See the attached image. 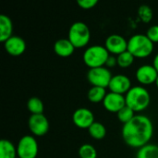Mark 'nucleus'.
<instances>
[{
	"instance_id": "nucleus-27",
	"label": "nucleus",
	"mask_w": 158,
	"mask_h": 158,
	"mask_svg": "<svg viewBox=\"0 0 158 158\" xmlns=\"http://www.w3.org/2000/svg\"><path fill=\"white\" fill-rule=\"evenodd\" d=\"M147 37L155 44L158 43V25H153L151 26L147 31H146Z\"/></svg>"
},
{
	"instance_id": "nucleus-11",
	"label": "nucleus",
	"mask_w": 158,
	"mask_h": 158,
	"mask_svg": "<svg viewBox=\"0 0 158 158\" xmlns=\"http://www.w3.org/2000/svg\"><path fill=\"white\" fill-rule=\"evenodd\" d=\"M136 80L143 85H151L156 83L158 72L153 65H143L136 70Z\"/></svg>"
},
{
	"instance_id": "nucleus-30",
	"label": "nucleus",
	"mask_w": 158,
	"mask_h": 158,
	"mask_svg": "<svg viewBox=\"0 0 158 158\" xmlns=\"http://www.w3.org/2000/svg\"><path fill=\"white\" fill-rule=\"evenodd\" d=\"M156 85L157 86V88H158V76H157V79H156Z\"/></svg>"
},
{
	"instance_id": "nucleus-10",
	"label": "nucleus",
	"mask_w": 158,
	"mask_h": 158,
	"mask_svg": "<svg viewBox=\"0 0 158 158\" xmlns=\"http://www.w3.org/2000/svg\"><path fill=\"white\" fill-rule=\"evenodd\" d=\"M72 121L79 129L88 130L94 122V115L91 109L80 107L74 111L72 115Z\"/></svg>"
},
{
	"instance_id": "nucleus-22",
	"label": "nucleus",
	"mask_w": 158,
	"mask_h": 158,
	"mask_svg": "<svg viewBox=\"0 0 158 158\" xmlns=\"http://www.w3.org/2000/svg\"><path fill=\"white\" fill-rule=\"evenodd\" d=\"M137 14H138V18L140 19V20L143 23H149L153 19V17H154L153 9L148 5L140 6L137 10Z\"/></svg>"
},
{
	"instance_id": "nucleus-24",
	"label": "nucleus",
	"mask_w": 158,
	"mask_h": 158,
	"mask_svg": "<svg viewBox=\"0 0 158 158\" xmlns=\"http://www.w3.org/2000/svg\"><path fill=\"white\" fill-rule=\"evenodd\" d=\"M117 117H118V119L124 125V124L129 123L135 117V112L126 105L122 109H120L117 113Z\"/></svg>"
},
{
	"instance_id": "nucleus-29",
	"label": "nucleus",
	"mask_w": 158,
	"mask_h": 158,
	"mask_svg": "<svg viewBox=\"0 0 158 158\" xmlns=\"http://www.w3.org/2000/svg\"><path fill=\"white\" fill-rule=\"evenodd\" d=\"M153 66L155 67V69L157 70V72H158V53L156 55V56L154 57V60H153Z\"/></svg>"
},
{
	"instance_id": "nucleus-26",
	"label": "nucleus",
	"mask_w": 158,
	"mask_h": 158,
	"mask_svg": "<svg viewBox=\"0 0 158 158\" xmlns=\"http://www.w3.org/2000/svg\"><path fill=\"white\" fill-rule=\"evenodd\" d=\"M77 4L81 8L88 10V9L94 8L98 4V1L97 0H78Z\"/></svg>"
},
{
	"instance_id": "nucleus-23",
	"label": "nucleus",
	"mask_w": 158,
	"mask_h": 158,
	"mask_svg": "<svg viewBox=\"0 0 158 158\" xmlns=\"http://www.w3.org/2000/svg\"><path fill=\"white\" fill-rule=\"evenodd\" d=\"M134 59H135V57L127 50L126 52H124L117 56L118 66L121 69H128L133 64Z\"/></svg>"
},
{
	"instance_id": "nucleus-13",
	"label": "nucleus",
	"mask_w": 158,
	"mask_h": 158,
	"mask_svg": "<svg viewBox=\"0 0 158 158\" xmlns=\"http://www.w3.org/2000/svg\"><path fill=\"white\" fill-rule=\"evenodd\" d=\"M131 81L130 78L123 74L113 75L111 81L109 83V90L112 93L119 94H126L131 88Z\"/></svg>"
},
{
	"instance_id": "nucleus-9",
	"label": "nucleus",
	"mask_w": 158,
	"mask_h": 158,
	"mask_svg": "<svg viewBox=\"0 0 158 158\" xmlns=\"http://www.w3.org/2000/svg\"><path fill=\"white\" fill-rule=\"evenodd\" d=\"M105 47L110 55L118 56L128 50V40L119 34H110L106 39Z\"/></svg>"
},
{
	"instance_id": "nucleus-21",
	"label": "nucleus",
	"mask_w": 158,
	"mask_h": 158,
	"mask_svg": "<svg viewBox=\"0 0 158 158\" xmlns=\"http://www.w3.org/2000/svg\"><path fill=\"white\" fill-rule=\"evenodd\" d=\"M89 134L95 140H102L106 135V129L105 125L99 121H94L93 125L88 129Z\"/></svg>"
},
{
	"instance_id": "nucleus-1",
	"label": "nucleus",
	"mask_w": 158,
	"mask_h": 158,
	"mask_svg": "<svg viewBox=\"0 0 158 158\" xmlns=\"http://www.w3.org/2000/svg\"><path fill=\"white\" fill-rule=\"evenodd\" d=\"M122 138L125 143L132 148H141L149 143L154 134L152 120L144 115L135 117L122 127Z\"/></svg>"
},
{
	"instance_id": "nucleus-15",
	"label": "nucleus",
	"mask_w": 158,
	"mask_h": 158,
	"mask_svg": "<svg viewBox=\"0 0 158 158\" xmlns=\"http://www.w3.org/2000/svg\"><path fill=\"white\" fill-rule=\"evenodd\" d=\"M74 45L68 38H61L58 39L54 44V51L55 53L61 57H69L75 51Z\"/></svg>"
},
{
	"instance_id": "nucleus-18",
	"label": "nucleus",
	"mask_w": 158,
	"mask_h": 158,
	"mask_svg": "<svg viewBox=\"0 0 158 158\" xmlns=\"http://www.w3.org/2000/svg\"><path fill=\"white\" fill-rule=\"evenodd\" d=\"M107 93L106 88H102V87H95V86H92L87 94V98L90 102L97 104V103H103L104 99L106 98Z\"/></svg>"
},
{
	"instance_id": "nucleus-2",
	"label": "nucleus",
	"mask_w": 158,
	"mask_h": 158,
	"mask_svg": "<svg viewBox=\"0 0 158 158\" xmlns=\"http://www.w3.org/2000/svg\"><path fill=\"white\" fill-rule=\"evenodd\" d=\"M126 105L134 112L145 110L151 102V96L147 89L143 86H132L126 94Z\"/></svg>"
},
{
	"instance_id": "nucleus-6",
	"label": "nucleus",
	"mask_w": 158,
	"mask_h": 158,
	"mask_svg": "<svg viewBox=\"0 0 158 158\" xmlns=\"http://www.w3.org/2000/svg\"><path fill=\"white\" fill-rule=\"evenodd\" d=\"M39 152V145L34 136L24 135L17 144V153L19 158H36Z\"/></svg>"
},
{
	"instance_id": "nucleus-14",
	"label": "nucleus",
	"mask_w": 158,
	"mask_h": 158,
	"mask_svg": "<svg viewBox=\"0 0 158 158\" xmlns=\"http://www.w3.org/2000/svg\"><path fill=\"white\" fill-rule=\"evenodd\" d=\"M4 47L6 53L9 54L10 56H19L25 52L26 43L22 37L18 35H13L4 43Z\"/></svg>"
},
{
	"instance_id": "nucleus-3",
	"label": "nucleus",
	"mask_w": 158,
	"mask_h": 158,
	"mask_svg": "<svg viewBox=\"0 0 158 158\" xmlns=\"http://www.w3.org/2000/svg\"><path fill=\"white\" fill-rule=\"evenodd\" d=\"M128 51L136 58H144L149 56L154 51V43L146 34L137 33L128 40Z\"/></svg>"
},
{
	"instance_id": "nucleus-8",
	"label": "nucleus",
	"mask_w": 158,
	"mask_h": 158,
	"mask_svg": "<svg viewBox=\"0 0 158 158\" xmlns=\"http://www.w3.org/2000/svg\"><path fill=\"white\" fill-rule=\"evenodd\" d=\"M28 127L33 136H44L49 131V121L44 114L31 115L28 119Z\"/></svg>"
},
{
	"instance_id": "nucleus-20",
	"label": "nucleus",
	"mask_w": 158,
	"mask_h": 158,
	"mask_svg": "<svg viewBox=\"0 0 158 158\" xmlns=\"http://www.w3.org/2000/svg\"><path fill=\"white\" fill-rule=\"evenodd\" d=\"M136 158H158V146L148 143L141 147L137 152Z\"/></svg>"
},
{
	"instance_id": "nucleus-28",
	"label": "nucleus",
	"mask_w": 158,
	"mask_h": 158,
	"mask_svg": "<svg viewBox=\"0 0 158 158\" xmlns=\"http://www.w3.org/2000/svg\"><path fill=\"white\" fill-rule=\"evenodd\" d=\"M117 65H118L117 56H115L113 55H110L109 57L106 60V66L105 67H106L107 69H112V68H115Z\"/></svg>"
},
{
	"instance_id": "nucleus-17",
	"label": "nucleus",
	"mask_w": 158,
	"mask_h": 158,
	"mask_svg": "<svg viewBox=\"0 0 158 158\" xmlns=\"http://www.w3.org/2000/svg\"><path fill=\"white\" fill-rule=\"evenodd\" d=\"M17 146L9 140L3 139L0 141V158H17Z\"/></svg>"
},
{
	"instance_id": "nucleus-31",
	"label": "nucleus",
	"mask_w": 158,
	"mask_h": 158,
	"mask_svg": "<svg viewBox=\"0 0 158 158\" xmlns=\"http://www.w3.org/2000/svg\"><path fill=\"white\" fill-rule=\"evenodd\" d=\"M17 158H19V157H17Z\"/></svg>"
},
{
	"instance_id": "nucleus-4",
	"label": "nucleus",
	"mask_w": 158,
	"mask_h": 158,
	"mask_svg": "<svg viewBox=\"0 0 158 158\" xmlns=\"http://www.w3.org/2000/svg\"><path fill=\"white\" fill-rule=\"evenodd\" d=\"M110 54L104 45L94 44L89 46L82 55L84 64L89 69L105 67Z\"/></svg>"
},
{
	"instance_id": "nucleus-25",
	"label": "nucleus",
	"mask_w": 158,
	"mask_h": 158,
	"mask_svg": "<svg viewBox=\"0 0 158 158\" xmlns=\"http://www.w3.org/2000/svg\"><path fill=\"white\" fill-rule=\"evenodd\" d=\"M80 158H97V151L95 147L90 143H84L79 148Z\"/></svg>"
},
{
	"instance_id": "nucleus-7",
	"label": "nucleus",
	"mask_w": 158,
	"mask_h": 158,
	"mask_svg": "<svg viewBox=\"0 0 158 158\" xmlns=\"http://www.w3.org/2000/svg\"><path fill=\"white\" fill-rule=\"evenodd\" d=\"M113 75L106 67L89 69L87 72V80L92 86L108 88Z\"/></svg>"
},
{
	"instance_id": "nucleus-5",
	"label": "nucleus",
	"mask_w": 158,
	"mask_h": 158,
	"mask_svg": "<svg viewBox=\"0 0 158 158\" xmlns=\"http://www.w3.org/2000/svg\"><path fill=\"white\" fill-rule=\"evenodd\" d=\"M68 39L75 48H82L88 45L91 40V31L88 25L82 21H76L71 24Z\"/></svg>"
},
{
	"instance_id": "nucleus-16",
	"label": "nucleus",
	"mask_w": 158,
	"mask_h": 158,
	"mask_svg": "<svg viewBox=\"0 0 158 158\" xmlns=\"http://www.w3.org/2000/svg\"><path fill=\"white\" fill-rule=\"evenodd\" d=\"M13 36V23L10 18L5 14L0 15V42L3 44Z\"/></svg>"
},
{
	"instance_id": "nucleus-19",
	"label": "nucleus",
	"mask_w": 158,
	"mask_h": 158,
	"mask_svg": "<svg viewBox=\"0 0 158 158\" xmlns=\"http://www.w3.org/2000/svg\"><path fill=\"white\" fill-rule=\"evenodd\" d=\"M27 108L31 115H40V114H44V105L39 97L33 96L28 100Z\"/></svg>"
},
{
	"instance_id": "nucleus-12",
	"label": "nucleus",
	"mask_w": 158,
	"mask_h": 158,
	"mask_svg": "<svg viewBox=\"0 0 158 158\" xmlns=\"http://www.w3.org/2000/svg\"><path fill=\"white\" fill-rule=\"evenodd\" d=\"M104 107L111 113H118L126 106V97L123 94L109 92L103 101Z\"/></svg>"
}]
</instances>
